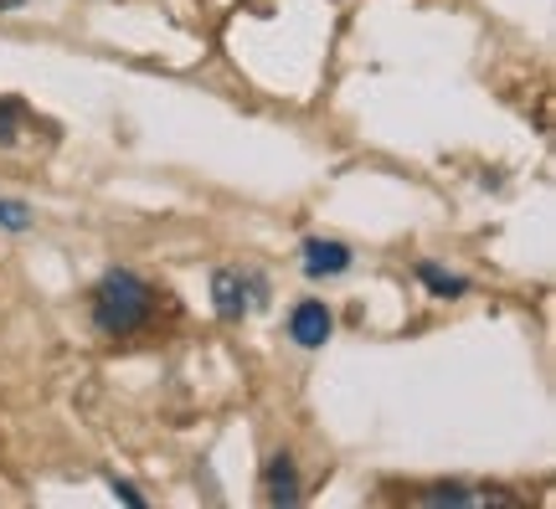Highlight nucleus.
Returning <instances> with one entry per match:
<instances>
[{"mask_svg": "<svg viewBox=\"0 0 556 509\" xmlns=\"http://www.w3.org/2000/svg\"><path fill=\"white\" fill-rule=\"evenodd\" d=\"M345 268H351L345 242H304V273L309 278H340Z\"/></svg>", "mask_w": 556, "mask_h": 509, "instance_id": "423d86ee", "label": "nucleus"}, {"mask_svg": "<svg viewBox=\"0 0 556 509\" xmlns=\"http://www.w3.org/2000/svg\"><path fill=\"white\" fill-rule=\"evenodd\" d=\"M11 5H21V0H0V11H11Z\"/></svg>", "mask_w": 556, "mask_h": 509, "instance_id": "9d476101", "label": "nucleus"}, {"mask_svg": "<svg viewBox=\"0 0 556 509\" xmlns=\"http://www.w3.org/2000/svg\"><path fill=\"white\" fill-rule=\"evenodd\" d=\"M93 319H99L103 334H129V330H139V325L150 319V289H144L135 273H124V268L103 273L99 294H93Z\"/></svg>", "mask_w": 556, "mask_h": 509, "instance_id": "f257e3e1", "label": "nucleus"}, {"mask_svg": "<svg viewBox=\"0 0 556 509\" xmlns=\"http://www.w3.org/2000/svg\"><path fill=\"white\" fill-rule=\"evenodd\" d=\"M0 227L5 232H26L31 227V206L26 201H0Z\"/></svg>", "mask_w": 556, "mask_h": 509, "instance_id": "0eeeda50", "label": "nucleus"}, {"mask_svg": "<svg viewBox=\"0 0 556 509\" xmlns=\"http://www.w3.org/2000/svg\"><path fill=\"white\" fill-rule=\"evenodd\" d=\"M289 334H294V345H304V351H319V345L330 340V309L315 304V298H304V304L289 314Z\"/></svg>", "mask_w": 556, "mask_h": 509, "instance_id": "20e7f679", "label": "nucleus"}, {"mask_svg": "<svg viewBox=\"0 0 556 509\" xmlns=\"http://www.w3.org/2000/svg\"><path fill=\"white\" fill-rule=\"evenodd\" d=\"M263 499L274 509L299 505V479H294V458H289V453H278L274 463H268V473H263Z\"/></svg>", "mask_w": 556, "mask_h": 509, "instance_id": "39448f33", "label": "nucleus"}, {"mask_svg": "<svg viewBox=\"0 0 556 509\" xmlns=\"http://www.w3.org/2000/svg\"><path fill=\"white\" fill-rule=\"evenodd\" d=\"M422 283H428L433 294H464V278H448V273H438L433 263H422Z\"/></svg>", "mask_w": 556, "mask_h": 509, "instance_id": "6e6552de", "label": "nucleus"}, {"mask_svg": "<svg viewBox=\"0 0 556 509\" xmlns=\"http://www.w3.org/2000/svg\"><path fill=\"white\" fill-rule=\"evenodd\" d=\"M263 289L253 283V278L232 273V268H222L217 278H212V298H217V314L222 319H242V314L253 309V298H258Z\"/></svg>", "mask_w": 556, "mask_h": 509, "instance_id": "7ed1b4c3", "label": "nucleus"}, {"mask_svg": "<svg viewBox=\"0 0 556 509\" xmlns=\"http://www.w3.org/2000/svg\"><path fill=\"white\" fill-rule=\"evenodd\" d=\"M428 509H520V494L495 489V484H438L422 494Z\"/></svg>", "mask_w": 556, "mask_h": 509, "instance_id": "f03ea898", "label": "nucleus"}, {"mask_svg": "<svg viewBox=\"0 0 556 509\" xmlns=\"http://www.w3.org/2000/svg\"><path fill=\"white\" fill-rule=\"evenodd\" d=\"M114 494H119L124 505H135V509H144V494H135V489H129V484H119V479H114Z\"/></svg>", "mask_w": 556, "mask_h": 509, "instance_id": "1a4fd4ad", "label": "nucleus"}]
</instances>
